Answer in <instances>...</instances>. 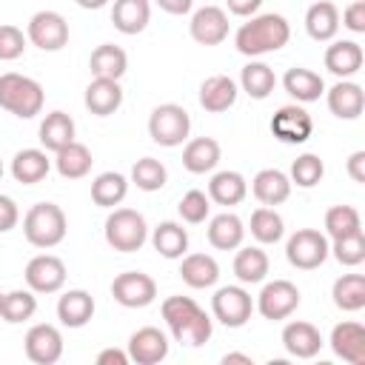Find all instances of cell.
I'll use <instances>...</instances> for the list:
<instances>
[{
    "instance_id": "4316f807",
    "label": "cell",
    "mask_w": 365,
    "mask_h": 365,
    "mask_svg": "<svg viewBox=\"0 0 365 365\" xmlns=\"http://www.w3.org/2000/svg\"><path fill=\"white\" fill-rule=\"evenodd\" d=\"M151 20V3L148 0H114L111 6V23L120 34H140Z\"/></svg>"
},
{
    "instance_id": "83f0119b",
    "label": "cell",
    "mask_w": 365,
    "mask_h": 365,
    "mask_svg": "<svg viewBox=\"0 0 365 365\" xmlns=\"http://www.w3.org/2000/svg\"><path fill=\"white\" fill-rule=\"evenodd\" d=\"M282 88H285L297 103H314V100H319V97L325 94V80H322L317 71L305 68V66H294V68L285 71Z\"/></svg>"
},
{
    "instance_id": "8fae6325",
    "label": "cell",
    "mask_w": 365,
    "mask_h": 365,
    "mask_svg": "<svg viewBox=\"0 0 365 365\" xmlns=\"http://www.w3.org/2000/svg\"><path fill=\"white\" fill-rule=\"evenodd\" d=\"M271 134H274L279 143H285V145H302V143H308V137L314 134V120H311V114H308L302 106H297V103L279 106V108L274 111V117H271Z\"/></svg>"
},
{
    "instance_id": "6f0895ef",
    "label": "cell",
    "mask_w": 365,
    "mask_h": 365,
    "mask_svg": "<svg viewBox=\"0 0 365 365\" xmlns=\"http://www.w3.org/2000/svg\"><path fill=\"white\" fill-rule=\"evenodd\" d=\"M222 362H225V365H228V362H245V365H251V356H248V354H225Z\"/></svg>"
},
{
    "instance_id": "f1b7e54d",
    "label": "cell",
    "mask_w": 365,
    "mask_h": 365,
    "mask_svg": "<svg viewBox=\"0 0 365 365\" xmlns=\"http://www.w3.org/2000/svg\"><path fill=\"white\" fill-rule=\"evenodd\" d=\"M220 143L214 137H194L182 148V168L191 174H208L220 163Z\"/></svg>"
},
{
    "instance_id": "11a10c76",
    "label": "cell",
    "mask_w": 365,
    "mask_h": 365,
    "mask_svg": "<svg viewBox=\"0 0 365 365\" xmlns=\"http://www.w3.org/2000/svg\"><path fill=\"white\" fill-rule=\"evenodd\" d=\"M165 14H188L194 0H154Z\"/></svg>"
},
{
    "instance_id": "5bb4252c",
    "label": "cell",
    "mask_w": 365,
    "mask_h": 365,
    "mask_svg": "<svg viewBox=\"0 0 365 365\" xmlns=\"http://www.w3.org/2000/svg\"><path fill=\"white\" fill-rule=\"evenodd\" d=\"M23 348H26V356L34 365H54L63 356V334H60L57 325L37 322V325L29 328V334L23 339Z\"/></svg>"
},
{
    "instance_id": "4dcf8cb0",
    "label": "cell",
    "mask_w": 365,
    "mask_h": 365,
    "mask_svg": "<svg viewBox=\"0 0 365 365\" xmlns=\"http://www.w3.org/2000/svg\"><path fill=\"white\" fill-rule=\"evenodd\" d=\"M48 168H51V160L46 157L43 148H23L11 160V177L23 185H34V182L46 180Z\"/></svg>"
},
{
    "instance_id": "f6af8a7d",
    "label": "cell",
    "mask_w": 365,
    "mask_h": 365,
    "mask_svg": "<svg viewBox=\"0 0 365 365\" xmlns=\"http://www.w3.org/2000/svg\"><path fill=\"white\" fill-rule=\"evenodd\" d=\"M325 177V163L317 157V154H299L294 163H291V185H299V188H314L319 180Z\"/></svg>"
},
{
    "instance_id": "9a60e30c",
    "label": "cell",
    "mask_w": 365,
    "mask_h": 365,
    "mask_svg": "<svg viewBox=\"0 0 365 365\" xmlns=\"http://www.w3.org/2000/svg\"><path fill=\"white\" fill-rule=\"evenodd\" d=\"M168 356V336L154 328V325H145L140 331H134L128 336V359L137 362V365H157Z\"/></svg>"
},
{
    "instance_id": "277c9868",
    "label": "cell",
    "mask_w": 365,
    "mask_h": 365,
    "mask_svg": "<svg viewBox=\"0 0 365 365\" xmlns=\"http://www.w3.org/2000/svg\"><path fill=\"white\" fill-rule=\"evenodd\" d=\"M68 222L57 202H37L23 217V234L34 248H54L66 240Z\"/></svg>"
},
{
    "instance_id": "c3c4849f",
    "label": "cell",
    "mask_w": 365,
    "mask_h": 365,
    "mask_svg": "<svg viewBox=\"0 0 365 365\" xmlns=\"http://www.w3.org/2000/svg\"><path fill=\"white\" fill-rule=\"evenodd\" d=\"M26 40L29 37L23 34V29H17L11 23H3L0 26V60H17V57H23Z\"/></svg>"
},
{
    "instance_id": "d6986e66",
    "label": "cell",
    "mask_w": 365,
    "mask_h": 365,
    "mask_svg": "<svg viewBox=\"0 0 365 365\" xmlns=\"http://www.w3.org/2000/svg\"><path fill=\"white\" fill-rule=\"evenodd\" d=\"M365 63V51L356 40H334L328 48H325V68L334 74V77H354Z\"/></svg>"
},
{
    "instance_id": "3957f363",
    "label": "cell",
    "mask_w": 365,
    "mask_h": 365,
    "mask_svg": "<svg viewBox=\"0 0 365 365\" xmlns=\"http://www.w3.org/2000/svg\"><path fill=\"white\" fill-rule=\"evenodd\" d=\"M43 103H46V94L34 77H26L17 71L0 74V108H6L20 120H31L43 111Z\"/></svg>"
},
{
    "instance_id": "30bf717a",
    "label": "cell",
    "mask_w": 365,
    "mask_h": 365,
    "mask_svg": "<svg viewBox=\"0 0 365 365\" xmlns=\"http://www.w3.org/2000/svg\"><path fill=\"white\" fill-rule=\"evenodd\" d=\"M254 308L271 319V322H279V319H288L297 308H299V288L288 279H274V282H265Z\"/></svg>"
},
{
    "instance_id": "7402d4cb",
    "label": "cell",
    "mask_w": 365,
    "mask_h": 365,
    "mask_svg": "<svg viewBox=\"0 0 365 365\" xmlns=\"http://www.w3.org/2000/svg\"><path fill=\"white\" fill-rule=\"evenodd\" d=\"M237 94H240L237 83L228 74H211L200 86V106L211 114H220V111H228L237 103Z\"/></svg>"
},
{
    "instance_id": "74e56055",
    "label": "cell",
    "mask_w": 365,
    "mask_h": 365,
    "mask_svg": "<svg viewBox=\"0 0 365 365\" xmlns=\"http://www.w3.org/2000/svg\"><path fill=\"white\" fill-rule=\"evenodd\" d=\"M240 86L242 91L251 97V100H265L271 97V91L277 88V74L271 66L259 63V60H251L242 71H240Z\"/></svg>"
},
{
    "instance_id": "6da1fadb",
    "label": "cell",
    "mask_w": 365,
    "mask_h": 365,
    "mask_svg": "<svg viewBox=\"0 0 365 365\" xmlns=\"http://www.w3.org/2000/svg\"><path fill=\"white\" fill-rule=\"evenodd\" d=\"M160 314L171 331V336L180 342V345H188V348H200L211 339L214 334V322L211 317L191 299V297H165L163 305H160Z\"/></svg>"
},
{
    "instance_id": "681fc988",
    "label": "cell",
    "mask_w": 365,
    "mask_h": 365,
    "mask_svg": "<svg viewBox=\"0 0 365 365\" xmlns=\"http://www.w3.org/2000/svg\"><path fill=\"white\" fill-rule=\"evenodd\" d=\"M342 26L354 34H362L365 31V0H354L351 6H345L342 11Z\"/></svg>"
},
{
    "instance_id": "816d5d0a",
    "label": "cell",
    "mask_w": 365,
    "mask_h": 365,
    "mask_svg": "<svg viewBox=\"0 0 365 365\" xmlns=\"http://www.w3.org/2000/svg\"><path fill=\"white\" fill-rule=\"evenodd\" d=\"M348 177L354 180V182H365V151L359 148V151H354L351 157H348Z\"/></svg>"
},
{
    "instance_id": "f35d334b",
    "label": "cell",
    "mask_w": 365,
    "mask_h": 365,
    "mask_svg": "<svg viewBox=\"0 0 365 365\" xmlns=\"http://www.w3.org/2000/svg\"><path fill=\"white\" fill-rule=\"evenodd\" d=\"M128 194V180L120 174V171H103L94 177L91 182V200L100 205V208H114L125 200Z\"/></svg>"
},
{
    "instance_id": "f5cc1de1",
    "label": "cell",
    "mask_w": 365,
    "mask_h": 365,
    "mask_svg": "<svg viewBox=\"0 0 365 365\" xmlns=\"http://www.w3.org/2000/svg\"><path fill=\"white\" fill-rule=\"evenodd\" d=\"M225 3H228V11L237 17H251L262 6V0H225Z\"/></svg>"
},
{
    "instance_id": "680465c9",
    "label": "cell",
    "mask_w": 365,
    "mask_h": 365,
    "mask_svg": "<svg viewBox=\"0 0 365 365\" xmlns=\"http://www.w3.org/2000/svg\"><path fill=\"white\" fill-rule=\"evenodd\" d=\"M0 180H3V160H0Z\"/></svg>"
},
{
    "instance_id": "836d02e7",
    "label": "cell",
    "mask_w": 365,
    "mask_h": 365,
    "mask_svg": "<svg viewBox=\"0 0 365 365\" xmlns=\"http://www.w3.org/2000/svg\"><path fill=\"white\" fill-rule=\"evenodd\" d=\"M151 245L160 257L165 259H180L185 251H188V231L174 222V220H165L160 222L154 231H151Z\"/></svg>"
},
{
    "instance_id": "1f68e13d",
    "label": "cell",
    "mask_w": 365,
    "mask_h": 365,
    "mask_svg": "<svg viewBox=\"0 0 365 365\" xmlns=\"http://www.w3.org/2000/svg\"><path fill=\"white\" fill-rule=\"evenodd\" d=\"M88 68L94 77H106V80H120L128 68V54L114 46V43H103L91 51L88 57Z\"/></svg>"
},
{
    "instance_id": "7dc6e473",
    "label": "cell",
    "mask_w": 365,
    "mask_h": 365,
    "mask_svg": "<svg viewBox=\"0 0 365 365\" xmlns=\"http://www.w3.org/2000/svg\"><path fill=\"white\" fill-rule=\"evenodd\" d=\"M177 211H180L182 222H188V225H200V222H205V217H208V211H211V200H208L205 191L191 188V191H185L182 200L177 202Z\"/></svg>"
},
{
    "instance_id": "bcb514c9",
    "label": "cell",
    "mask_w": 365,
    "mask_h": 365,
    "mask_svg": "<svg viewBox=\"0 0 365 365\" xmlns=\"http://www.w3.org/2000/svg\"><path fill=\"white\" fill-rule=\"evenodd\" d=\"M328 254H334V259H336L339 265L356 268L359 262H365V234H362V231H356V234H348V237L331 240Z\"/></svg>"
},
{
    "instance_id": "4fadbf2b",
    "label": "cell",
    "mask_w": 365,
    "mask_h": 365,
    "mask_svg": "<svg viewBox=\"0 0 365 365\" xmlns=\"http://www.w3.org/2000/svg\"><path fill=\"white\" fill-rule=\"evenodd\" d=\"M23 277L34 294H57L66 285V262L54 254H37L29 259Z\"/></svg>"
},
{
    "instance_id": "d6a6232c",
    "label": "cell",
    "mask_w": 365,
    "mask_h": 365,
    "mask_svg": "<svg viewBox=\"0 0 365 365\" xmlns=\"http://www.w3.org/2000/svg\"><path fill=\"white\" fill-rule=\"evenodd\" d=\"M248 194V182L240 171H217L208 182V200L217 205H240Z\"/></svg>"
},
{
    "instance_id": "d590c367",
    "label": "cell",
    "mask_w": 365,
    "mask_h": 365,
    "mask_svg": "<svg viewBox=\"0 0 365 365\" xmlns=\"http://www.w3.org/2000/svg\"><path fill=\"white\" fill-rule=\"evenodd\" d=\"M74 120L66 111H48L40 123V143L46 151H60L74 140Z\"/></svg>"
},
{
    "instance_id": "8992f818",
    "label": "cell",
    "mask_w": 365,
    "mask_h": 365,
    "mask_svg": "<svg viewBox=\"0 0 365 365\" xmlns=\"http://www.w3.org/2000/svg\"><path fill=\"white\" fill-rule=\"evenodd\" d=\"M188 131H191V117L177 103H163L148 117V137L163 148L182 145L188 140Z\"/></svg>"
},
{
    "instance_id": "f907efd6",
    "label": "cell",
    "mask_w": 365,
    "mask_h": 365,
    "mask_svg": "<svg viewBox=\"0 0 365 365\" xmlns=\"http://www.w3.org/2000/svg\"><path fill=\"white\" fill-rule=\"evenodd\" d=\"M20 222V208L11 197L0 194V234H9L14 225Z\"/></svg>"
},
{
    "instance_id": "5b68a950",
    "label": "cell",
    "mask_w": 365,
    "mask_h": 365,
    "mask_svg": "<svg viewBox=\"0 0 365 365\" xmlns=\"http://www.w3.org/2000/svg\"><path fill=\"white\" fill-rule=\"evenodd\" d=\"M103 234H106V242L120 251V254H134L145 245L148 240V225H145V217L134 208H114L108 217H106V225H103Z\"/></svg>"
},
{
    "instance_id": "e0dca14e",
    "label": "cell",
    "mask_w": 365,
    "mask_h": 365,
    "mask_svg": "<svg viewBox=\"0 0 365 365\" xmlns=\"http://www.w3.org/2000/svg\"><path fill=\"white\" fill-rule=\"evenodd\" d=\"M282 345L297 359H314L322 348V334L317 325H311L305 319H294L282 328Z\"/></svg>"
},
{
    "instance_id": "484cf974",
    "label": "cell",
    "mask_w": 365,
    "mask_h": 365,
    "mask_svg": "<svg viewBox=\"0 0 365 365\" xmlns=\"http://www.w3.org/2000/svg\"><path fill=\"white\" fill-rule=\"evenodd\" d=\"M180 277L188 288H211L220 279V265L211 254H182L180 257Z\"/></svg>"
},
{
    "instance_id": "e575fe53",
    "label": "cell",
    "mask_w": 365,
    "mask_h": 365,
    "mask_svg": "<svg viewBox=\"0 0 365 365\" xmlns=\"http://www.w3.org/2000/svg\"><path fill=\"white\" fill-rule=\"evenodd\" d=\"M268 254L259 245H245L234 257V274L242 285H257L268 277Z\"/></svg>"
},
{
    "instance_id": "cb8c5ba5",
    "label": "cell",
    "mask_w": 365,
    "mask_h": 365,
    "mask_svg": "<svg viewBox=\"0 0 365 365\" xmlns=\"http://www.w3.org/2000/svg\"><path fill=\"white\" fill-rule=\"evenodd\" d=\"M94 317V297L83 288H71L57 299V319L66 328H83Z\"/></svg>"
},
{
    "instance_id": "d4e9b609",
    "label": "cell",
    "mask_w": 365,
    "mask_h": 365,
    "mask_svg": "<svg viewBox=\"0 0 365 365\" xmlns=\"http://www.w3.org/2000/svg\"><path fill=\"white\" fill-rule=\"evenodd\" d=\"M251 191L262 205H282L291 197V180L279 168H262L251 180Z\"/></svg>"
},
{
    "instance_id": "60d3db41",
    "label": "cell",
    "mask_w": 365,
    "mask_h": 365,
    "mask_svg": "<svg viewBox=\"0 0 365 365\" xmlns=\"http://www.w3.org/2000/svg\"><path fill=\"white\" fill-rule=\"evenodd\" d=\"M37 311V297L31 288H14L9 294H3V305H0V317L9 322V325H17V322H26L31 319Z\"/></svg>"
},
{
    "instance_id": "ffe728a7",
    "label": "cell",
    "mask_w": 365,
    "mask_h": 365,
    "mask_svg": "<svg viewBox=\"0 0 365 365\" xmlns=\"http://www.w3.org/2000/svg\"><path fill=\"white\" fill-rule=\"evenodd\" d=\"M325 97H328L331 114L339 117V120H356V117L362 114V108H365V91H362V86L354 83V80H339V83H334V86L325 91Z\"/></svg>"
},
{
    "instance_id": "2e32d148",
    "label": "cell",
    "mask_w": 365,
    "mask_h": 365,
    "mask_svg": "<svg viewBox=\"0 0 365 365\" xmlns=\"http://www.w3.org/2000/svg\"><path fill=\"white\" fill-rule=\"evenodd\" d=\"M188 31L200 46H220L228 37V14L220 6H202L191 14Z\"/></svg>"
},
{
    "instance_id": "ba28073f",
    "label": "cell",
    "mask_w": 365,
    "mask_h": 365,
    "mask_svg": "<svg viewBox=\"0 0 365 365\" xmlns=\"http://www.w3.org/2000/svg\"><path fill=\"white\" fill-rule=\"evenodd\" d=\"M211 314L225 328H242L254 314V299L242 285H222L211 297Z\"/></svg>"
},
{
    "instance_id": "44dd1931",
    "label": "cell",
    "mask_w": 365,
    "mask_h": 365,
    "mask_svg": "<svg viewBox=\"0 0 365 365\" xmlns=\"http://www.w3.org/2000/svg\"><path fill=\"white\" fill-rule=\"evenodd\" d=\"M86 108L94 117H108L123 106V88L120 80H106V77H94L86 86V97H83Z\"/></svg>"
},
{
    "instance_id": "603a6c76",
    "label": "cell",
    "mask_w": 365,
    "mask_h": 365,
    "mask_svg": "<svg viewBox=\"0 0 365 365\" xmlns=\"http://www.w3.org/2000/svg\"><path fill=\"white\" fill-rule=\"evenodd\" d=\"M305 31L317 43H331L339 31V9L331 0H317L305 11Z\"/></svg>"
},
{
    "instance_id": "8d00e7d4",
    "label": "cell",
    "mask_w": 365,
    "mask_h": 365,
    "mask_svg": "<svg viewBox=\"0 0 365 365\" xmlns=\"http://www.w3.org/2000/svg\"><path fill=\"white\" fill-rule=\"evenodd\" d=\"M57 157H54V165H57V174L60 177H66V180H80V177H86L88 171H91V151H88V145H83V143H77V140H71L68 145H63L60 151H54Z\"/></svg>"
},
{
    "instance_id": "9f6ffc18",
    "label": "cell",
    "mask_w": 365,
    "mask_h": 365,
    "mask_svg": "<svg viewBox=\"0 0 365 365\" xmlns=\"http://www.w3.org/2000/svg\"><path fill=\"white\" fill-rule=\"evenodd\" d=\"M80 9H91V11H97V9H103L108 0H74Z\"/></svg>"
},
{
    "instance_id": "52a82bcc",
    "label": "cell",
    "mask_w": 365,
    "mask_h": 365,
    "mask_svg": "<svg viewBox=\"0 0 365 365\" xmlns=\"http://www.w3.org/2000/svg\"><path fill=\"white\" fill-rule=\"evenodd\" d=\"M328 248H331V242H328V237L322 231H317V228H299V231H294L288 237L285 257H288V262L294 268L314 271V268H319L328 259Z\"/></svg>"
},
{
    "instance_id": "ab89813d",
    "label": "cell",
    "mask_w": 365,
    "mask_h": 365,
    "mask_svg": "<svg viewBox=\"0 0 365 365\" xmlns=\"http://www.w3.org/2000/svg\"><path fill=\"white\" fill-rule=\"evenodd\" d=\"M334 305L339 311H362L365 308V277L362 274H342L331 288Z\"/></svg>"
},
{
    "instance_id": "f546056e",
    "label": "cell",
    "mask_w": 365,
    "mask_h": 365,
    "mask_svg": "<svg viewBox=\"0 0 365 365\" xmlns=\"http://www.w3.org/2000/svg\"><path fill=\"white\" fill-rule=\"evenodd\" d=\"M245 240V225L237 214L231 211H222L217 217H211L208 222V242L217 248V251H234L240 248Z\"/></svg>"
},
{
    "instance_id": "b9f144b4",
    "label": "cell",
    "mask_w": 365,
    "mask_h": 365,
    "mask_svg": "<svg viewBox=\"0 0 365 365\" xmlns=\"http://www.w3.org/2000/svg\"><path fill=\"white\" fill-rule=\"evenodd\" d=\"M282 234H285V222H282V217L271 205H262V208H257L251 214V237L257 242L274 245V242L282 240Z\"/></svg>"
},
{
    "instance_id": "9c48e42d",
    "label": "cell",
    "mask_w": 365,
    "mask_h": 365,
    "mask_svg": "<svg viewBox=\"0 0 365 365\" xmlns=\"http://www.w3.org/2000/svg\"><path fill=\"white\" fill-rule=\"evenodd\" d=\"M26 37L31 46L43 51H60L68 43V23L60 11H51V9L34 11L26 26Z\"/></svg>"
},
{
    "instance_id": "7bdbcfd3",
    "label": "cell",
    "mask_w": 365,
    "mask_h": 365,
    "mask_svg": "<svg viewBox=\"0 0 365 365\" xmlns=\"http://www.w3.org/2000/svg\"><path fill=\"white\" fill-rule=\"evenodd\" d=\"M356 231H362V220L354 205H331L325 211V237L339 240V237H348Z\"/></svg>"
},
{
    "instance_id": "7a4b0ae2",
    "label": "cell",
    "mask_w": 365,
    "mask_h": 365,
    "mask_svg": "<svg viewBox=\"0 0 365 365\" xmlns=\"http://www.w3.org/2000/svg\"><path fill=\"white\" fill-rule=\"evenodd\" d=\"M291 40V23L282 14H251L248 23H242L234 34V46L245 57H262L271 51H279Z\"/></svg>"
},
{
    "instance_id": "91938a15",
    "label": "cell",
    "mask_w": 365,
    "mask_h": 365,
    "mask_svg": "<svg viewBox=\"0 0 365 365\" xmlns=\"http://www.w3.org/2000/svg\"><path fill=\"white\" fill-rule=\"evenodd\" d=\"M0 305H3V291H0Z\"/></svg>"
},
{
    "instance_id": "ac0fdd59",
    "label": "cell",
    "mask_w": 365,
    "mask_h": 365,
    "mask_svg": "<svg viewBox=\"0 0 365 365\" xmlns=\"http://www.w3.org/2000/svg\"><path fill=\"white\" fill-rule=\"evenodd\" d=\"M331 351L351 362V365H362L365 362V328L354 319H345L339 325H334L331 331Z\"/></svg>"
},
{
    "instance_id": "ee69618b",
    "label": "cell",
    "mask_w": 365,
    "mask_h": 365,
    "mask_svg": "<svg viewBox=\"0 0 365 365\" xmlns=\"http://www.w3.org/2000/svg\"><path fill=\"white\" fill-rule=\"evenodd\" d=\"M168 180V171L160 160L154 157H143L131 165V182L140 188V191H160Z\"/></svg>"
},
{
    "instance_id": "db71d44e",
    "label": "cell",
    "mask_w": 365,
    "mask_h": 365,
    "mask_svg": "<svg viewBox=\"0 0 365 365\" xmlns=\"http://www.w3.org/2000/svg\"><path fill=\"white\" fill-rule=\"evenodd\" d=\"M128 351H120V348H106L97 354V365H128Z\"/></svg>"
},
{
    "instance_id": "7c38bea8",
    "label": "cell",
    "mask_w": 365,
    "mask_h": 365,
    "mask_svg": "<svg viewBox=\"0 0 365 365\" xmlns=\"http://www.w3.org/2000/svg\"><path fill=\"white\" fill-rule=\"evenodd\" d=\"M111 297L123 308H145L157 299V282L143 271H123L111 282Z\"/></svg>"
}]
</instances>
